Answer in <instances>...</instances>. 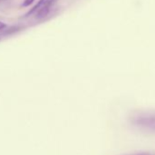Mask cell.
I'll list each match as a JSON object with an SVG mask.
<instances>
[{
	"label": "cell",
	"mask_w": 155,
	"mask_h": 155,
	"mask_svg": "<svg viewBox=\"0 0 155 155\" xmlns=\"http://www.w3.org/2000/svg\"><path fill=\"white\" fill-rule=\"evenodd\" d=\"M57 1L58 0H39L31 9H29L23 16V18L35 16L36 19H44L49 14L51 8Z\"/></svg>",
	"instance_id": "obj_1"
},
{
	"label": "cell",
	"mask_w": 155,
	"mask_h": 155,
	"mask_svg": "<svg viewBox=\"0 0 155 155\" xmlns=\"http://www.w3.org/2000/svg\"><path fill=\"white\" fill-rule=\"evenodd\" d=\"M132 122L140 128L155 130V113H141L136 115Z\"/></svg>",
	"instance_id": "obj_2"
},
{
	"label": "cell",
	"mask_w": 155,
	"mask_h": 155,
	"mask_svg": "<svg viewBox=\"0 0 155 155\" xmlns=\"http://www.w3.org/2000/svg\"><path fill=\"white\" fill-rule=\"evenodd\" d=\"M35 0H24L23 3H22V7L23 8H28V7H30V5H32L34 3Z\"/></svg>",
	"instance_id": "obj_3"
},
{
	"label": "cell",
	"mask_w": 155,
	"mask_h": 155,
	"mask_svg": "<svg viewBox=\"0 0 155 155\" xmlns=\"http://www.w3.org/2000/svg\"><path fill=\"white\" fill-rule=\"evenodd\" d=\"M7 27H8V26H7V24H6V23H4V22H2V21H0V30L5 29Z\"/></svg>",
	"instance_id": "obj_4"
},
{
	"label": "cell",
	"mask_w": 155,
	"mask_h": 155,
	"mask_svg": "<svg viewBox=\"0 0 155 155\" xmlns=\"http://www.w3.org/2000/svg\"><path fill=\"white\" fill-rule=\"evenodd\" d=\"M130 155H150V153H148V152H139V153H134V154H130Z\"/></svg>",
	"instance_id": "obj_5"
},
{
	"label": "cell",
	"mask_w": 155,
	"mask_h": 155,
	"mask_svg": "<svg viewBox=\"0 0 155 155\" xmlns=\"http://www.w3.org/2000/svg\"><path fill=\"white\" fill-rule=\"evenodd\" d=\"M0 40H1V38H0Z\"/></svg>",
	"instance_id": "obj_6"
}]
</instances>
